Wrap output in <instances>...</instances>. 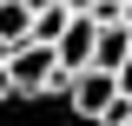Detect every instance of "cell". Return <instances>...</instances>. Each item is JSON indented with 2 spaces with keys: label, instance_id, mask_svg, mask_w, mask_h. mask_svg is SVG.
Segmentation results:
<instances>
[{
  "label": "cell",
  "instance_id": "obj_1",
  "mask_svg": "<svg viewBox=\"0 0 132 126\" xmlns=\"http://www.w3.org/2000/svg\"><path fill=\"white\" fill-rule=\"evenodd\" d=\"M13 86H20V100H33V93H53V86H60V47H53V40H27V47H13Z\"/></svg>",
  "mask_w": 132,
  "mask_h": 126
},
{
  "label": "cell",
  "instance_id": "obj_2",
  "mask_svg": "<svg viewBox=\"0 0 132 126\" xmlns=\"http://www.w3.org/2000/svg\"><path fill=\"white\" fill-rule=\"evenodd\" d=\"M126 93V86H119V73H106V66H86V73H73L66 80V106L79 113V120H106V106H112V100Z\"/></svg>",
  "mask_w": 132,
  "mask_h": 126
},
{
  "label": "cell",
  "instance_id": "obj_3",
  "mask_svg": "<svg viewBox=\"0 0 132 126\" xmlns=\"http://www.w3.org/2000/svg\"><path fill=\"white\" fill-rule=\"evenodd\" d=\"M60 66H66V73L99 66V20L93 13H73V27L60 33Z\"/></svg>",
  "mask_w": 132,
  "mask_h": 126
},
{
  "label": "cell",
  "instance_id": "obj_4",
  "mask_svg": "<svg viewBox=\"0 0 132 126\" xmlns=\"http://www.w3.org/2000/svg\"><path fill=\"white\" fill-rule=\"evenodd\" d=\"M33 20H40V13H33L27 0H0V33H7L13 47H27V40H33Z\"/></svg>",
  "mask_w": 132,
  "mask_h": 126
},
{
  "label": "cell",
  "instance_id": "obj_5",
  "mask_svg": "<svg viewBox=\"0 0 132 126\" xmlns=\"http://www.w3.org/2000/svg\"><path fill=\"white\" fill-rule=\"evenodd\" d=\"M73 27V13H66V7H46V13L33 20V40H53V47H60V33Z\"/></svg>",
  "mask_w": 132,
  "mask_h": 126
},
{
  "label": "cell",
  "instance_id": "obj_6",
  "mask_svg": "<svg viewBox=\"0 0 132 126\" xmlns=\"http://www.w3.org/2000/svg\"><path fill=\"white\" fill-rule=\"evenodd\" d=\"M0 100H20V86H13V66L0 60Z\"/></svg>",
  "mask_w": 132,
  "mask_h": 126
},
{
  "label": "cell",
  "instance_id": "obj_7",
  "mask_svg": "<svg viewBox=\"0 0 132 126\" xmlns=\"http://www.w3.org/2000/svg\"><path fill=\"white\" fill-rule=\"evenodd\" d=\"M93 7H99V0H66V13H93Z\"/></svg>",
  "mask_w": 132,
  "mask_h": 126
},
{
  "label": "cell",
  "instance_id": "obj_8",
  "mask_svg": "<svg viewBox=\"0 0 132 126\" xmlns=\"http://www.w3.org/2000/svg\"><path fill=\"white\" fill-rule=\"evenodd\" d=\"M0 60H13V40H7V33H0Z\"/></svg>",
  "mask_w": 132,
  "mask_h": 126
},
{
  "label": "cell",
  "instance_id": "obj_9",
  "mask_svg": "<svg viewBox=\"0 0 132 126\" xmlns=\"http://www.w3.org/2000/svg\"><path fill=\"white\" fill-rule=\"evenodd\" d=\"M119 126H132V113H126V120H119Z\"/></svg>",
  "mask_w": 132,
  "mask_h": 126
}]
</instances>
